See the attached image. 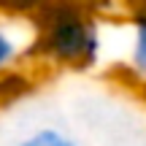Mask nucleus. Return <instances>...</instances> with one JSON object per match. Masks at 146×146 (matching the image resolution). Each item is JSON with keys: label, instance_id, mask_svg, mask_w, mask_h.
Segmentation results:
<instances>
[{"label": "nucleus", "instance_id": "obj_1", "mask_svg": "<svg viewBox=\"0 0 146 146\" xmlns=\"http://www.w3.org/2000/svg\"><path fill=\"white\" fill-rule=\"evenodd\" d=\"M33 60L54 70H92L106 57V30L92 0H46L30 19Z\"/></svg>", "mask_w": 146, "mask_h": 146}, {"label": "nucleus", "instance_id": "obj_2", "mask_svg": "<svg viewBox=\"0 0 146 146\" xmlns=\"http://www.w3.org/2000/svg\"><path fill=\"white\" fill-rule=\"evenodd\" d=\"M125 35V68L133 81L146 89V0H127Z\"/></svg>", "mask_w": 146, "mask_h": 146}, {"label": "nucleus", "instance_id": "obj_3", "mask_svg": "<svg viewBox=\"0 0 146 146\" xmlns=\"http://www.w3.org/2000/svg\"><path fill=\"white\" fill-rule=\"evenodd\" d=\"M25 60H33V30L30 22L0 19V78L19 70Z\"/></svg>", "mask_w": 146, "mask_h": 146}, {"label": "nucleus", "instance_id": "obj_4", "mask_svg": "<svg viewBox=\"0 0 146 146\" xmlns=\"http://www.w3.org/2000/svg\"><path fill=\"white\" fill-rule=\"evenodd\" d=\"M14 146H81L76 135H70L68 130L57 125H41L35 130L25 133Z\"/></svg>", "mask_w": 146, "mask_h": 146}, {"label": "nucleus", "instance_id": "obj_5", "mask_svg": "<svg viewBox=\"0 0 146 146\" xmlns=\"http://www.w3.org/2000/svg\"><path fill=\"white\" fill-rule=\"evenodd\" d=\"M43 3H46V0H0V16L30 22Z\"/></svg>", "mask_w": 146, "mask_h": 146}]
</instances>
